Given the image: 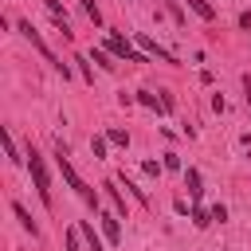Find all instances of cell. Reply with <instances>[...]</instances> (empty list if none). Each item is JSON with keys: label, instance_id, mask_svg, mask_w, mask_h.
<instances>
[{"label": "cell", "instance_id": "obj_1", "mask_svg": "<svg viewBox=\"0 0 251 251\" xmlns=\"http://www.w3.org/2000/svg\"><path fill=\"white\" fill-rule=\"evenodd\" d=\"M59 169H63V180H67V184H71V188H75V192H78V196H82L90 208H98V192H94V188H90V184H86V180L75 173V165L67 161V149H63V141H59Z\"/></svg>", "mask_w": 251, "mask_h": 251}, {"label": "cell", "instance_id": "obj_2", "mask_svg": "<svg viewBox=\"0 0 251 251\" xmlns=\"http://www.w3.org/2000/svg\"><path fill=\"white\" fill-rule=\"evenodd\" d=\"M20 31H24V39H27V43H31V47H35V51H39V55H43V59L55 67V71H63V78H67V63H63V59H59V55H55L47 43H43V35L31 27V20H20Z\"/></svg>", "mask_w": 251, "mask_h": 251}, {"label": "cell", "instance_id": "obj_3", "mask_svg": "<svg viewBox=\"0 0 251 251\" xmlns=\"http://www.w3.org/2000/svg\"><path fill=\"white\" fill-rule=\"evenodd\" d=\"M27 169H31V176H35V192H39V200L51 208V176H47V165H43V157L31 149L27 153Z\"/></svg>", "mask_w": 251, "mask_h": 251}, {"label": "cell", "instance_id": "obj_4", "mask_svg": "<svg viewBox=\"0 0 251 251\" xmlns=\"http://www.w3.org/2000/svg\"><path fill=\"white\" fill-rule=\"evenodd\" d=\"M106 47H110V55H118V59H126V63H145V55H141V51H133V47H129V39H122V35H110V39H106Z\"/></svg>", "mask_w": 251, "mask_h": 251}, {"label": "cell", "instance_id": "obj_5", "mask_svg": "<svg viewBox=\"0 0 251 251\" xmlns=\"http://www.w3.org/2000/svg\"><path fill=\"white\" fill-rule=\"evenodd\" d=\"M137 43H141V51H145V55H157V59H161V63H176V55H173V51H165V47H161V43H157V39H149V35H145V31H141V35H137Z\"/></svg>", "mask_w": 251, "mask_h": 251}, {"label": "cell", "instance_id": "obj_6", "mask_svg": "<svg viewBox=\"0 0 251 251\" xmlns=\"http://www.w3.org/2000/svg\"><path fill=\"white\" fill-rule=\"evenodd\" d=\"M43 8L51 12V20H55V24L63 27V35L71 39V24H67V12H63V4H59V0H43Z\"/></svg>", "mask_w": 251, "mask_h": 251}, {"label": "cell", "instance_id": "obj_7", "mask_svg": "<svg viewBox=\"0 0 251 251\" xmlns=\"http://www.w3.org/2000/svg\"><path fill=\"white\" fill-rule=\"evenodd\" d=\"M102 231H106V239H110V243H118V239H122V227H118V216H102Z\"/></svg>", "mask_w": 251, "mask_h": 251}, {"label": "cell", "instance_id": "obj_8", "mask_svg": "<svg viewBox=\"0 0 251 251\" xmlns=\"http://www.w3.org/2000/svg\"><path fill=\"white\" fill-rule=\"evenodd\" d=\"M188 8H192L200 20H216V8H212L208 0H188Z\"/></svg>", "mask_w": 251, "mask_h": 251}, {"label": "cell", "instance_id": "obj_9", "mask_svg": "<svg viewBox=\"0 0 251 251\" xmlns=\"http://www.w3.org/2000/svg\"><path fill=\"white\" fill-rule=\"evenodd\" d=\"M184 184H188V196H192V200L204 192V188H200V173H196V169H188V173H184Z\"/></svg>", "mask_w": 251, "mask_h": 251}, {"label": "cell", "instance_id": "obj_10", "mask_svg": "<svg viewBox=\"0 0 251 251\" xmlns=\"http://www.w3.org/2000/svg\"><path fill=\"white\" fill-rule=\"evenodd\" d=\"M12 212H16V220H20V224H24V227H27L31 235H39V227L31 224V216H27V208H24V204H12Z\"/></svg>", "mask_w": 251, "mask_h": 251}, {"label": "cell", "instance_id": "obj_11", "mask_svg": "<svg viewBox=\"0 0 251 251\" xmlns=\"http://www.w3.org/2000/svg\"><path fill=\"white\" fill-rule=\"evenodd\" d=\"M78 231L86 235V243H90V251H102V243H98V235H94V224H90V220H82V224H78Z\"/></svg>", "mask_w": 251, "mask_h": 251}, {"label": "cell", "instance_id": "obj_12", "mask_svg": "<svg viewBox=\"0 0 251 251\" xmlns=\"http://www.w3.org/2000/svg\"><path fill=\"white\" fill-rule=\"evenodd\" d=\"M106 145H110V137H90V153H94V161L106 157Z\"/></svg>", "mask_w": 251, "mask_h": 251}, {"label": "cell", "instance_id": "obj_13", "mask_svg": "<svg viewBox=\"0 0 251 251\" xmlns=\"http://www.w3.org/2000/svg\"><path fill=\"white\" fill-rule=\"evenodd\" d=\"M192 224H196V227H208V224H212V212H204V208L196 204V208H192Z\"/></svg>", "mask_w": 251, "mask_h": 251}, {"label": "cell", "instance_id": "obj_14", "mask_svg": "<svg viewBox=\"0 0 251 251\" xmlns=\"http://www.w3.org/2000/svg\"><path fill=\"white\" fill-rule=\"evenodd\" d=\"M137 102H141V106H149V110H157V106H161V98H157V94H149V90H141V94H137Z\"/></svg>", "mask_w": 251, "mask_h": 251}, {"label": "cell", "instance_id": "obj_15", "mask_svg": "<svg viewBox=\"0 0 251 251\" xmlns=\"http://www.w3.org/2000/svg\"><path fill=\"white\" fill-rule=\"evenodd\" d=\"M106 137H110V145H129V133L126 129H110Z\"/></svg>", "mask_w": 251, "mask_h": 251}, {"label": "cell", "instance_id": "obj_16", "mask_svg": "<svg viewBox=\"0 0 251 251\" xmlns=\"http://www.w3.org/2000/svg\"><path fill=\"white\" fill-rule=\"evenodd\" d=\"M106 188H110V200H114V204H118V212H126V200H122V192H118V188H114V180H106Z\"/></svg>", "mask_w": 251, "mask_h": 251}, {"label": "cell", "instance_id": "obj_17", "mask_svg": "<svg viewBox=\"0 0 251 251\" xmlns=\"http://www.w3.org/2000/svg\"><path fill=\"white\" fill-rule=\"evenodd\" d=\"M4 149H8V157H12V161H20V157H16V141H12V133H8V129H4Z\"/></svg>", "mask_w": 251, "mask_h": 251}, {"label": "cell", "instance_id": "obj_18", "mask_svg": "<svg viewBox=\"0 0 251 251\" xmlns=\"http://www.w3.org/2000/svg\"><path fill=\"white\" fill-rule=\"evenodd\" d=\"M67 251H78V231H75V227L67 231Z\"/></svg>", "mask_w": 251, "mask_h": 251}, {"label": "cell", "instance_id": "obj_19", "mask_svg": "<svg viewBox=\"0 0 251 251\" xmlns=\"http://www.w3.org/2000/svg\"><path fill=\"white\" fill-rule=\"evenodd\" d=\"M165 169H180V157L176 153H165Z\"/></svg>", "mask_w": 251, "mask_h": 251}, {"label": "cell", "instance_id": "obj_20", "mask_svg": "<svg viewBox=\"0 0 251 251\" xmlns=\"http://www.w3.org/2000/svg\"><path fill=\"white\" fill-rule=\"evenodd\" d=\"M212 220H220V224H224V220H227V208H224V204H216V208H212Z\"/></svg>", "mask_w": 251, "mask_h": 251}, {"label": "cell", "instance_id": "obj_21", "mask_svg": "<svg viewBox=\"0 0 251 251\" xmlns=\"http://www.w3.org/2000/svg\"><path fill=\"white\" fill-rule=\"evenodd\" d=\"M243 90H247V106H251V75L243 78Z\"/></svg>", "mask_w": 251, "mask_h": 251}]
</instances>
